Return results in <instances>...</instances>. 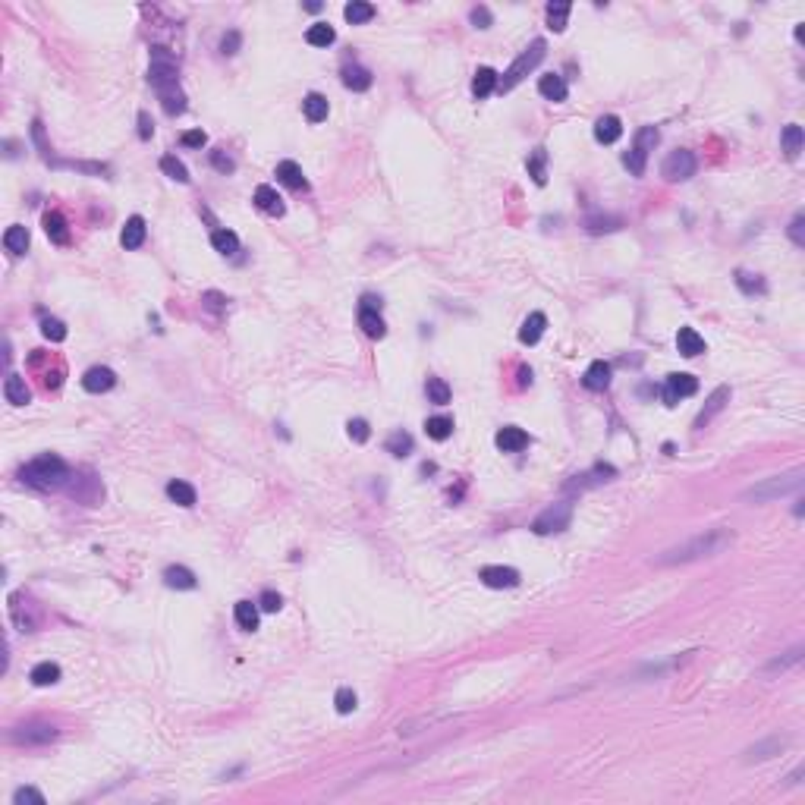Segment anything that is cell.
<instances>
[{"label": "cell", "mask_w": 805, "mask_h": 805, "mask_svg": "<svg viewBox=\"0 0 805 805\" xmlns=\"http://www.w3.org/2000/svg\"><path fill=\"white\" fill-rule=\"evenodd\" d=\"M277 180L289 189H308V180L302 177V167L296 161H280L277 164Z\"/></svg>", "instance_id": "obj_18"}, {"label": "cell", "mask_w": 805, "mask_h": 805, "mask_svg": "<svg viewBox=\"0 0 805 805\" xmlns=\"http://www.w3.org/2000/svg\"><path fill=\"white\" fill-rule=\"evenodd\" d=\"M661 132L654 130V126H642L639 132H635V142L632 148L623 154V164L629 167V173L632 177H642L645 173V161H648V151H654V145H658Z\"/></svg>", "instance_id": "obj_4"}, {"label": "cell", "mask_w": 805, "mask_h": 805, "mask_svg": "<svg viewBox=\"0 0 805 805\" xmlns=\"http://www.w3.org/2000/svg\"><path fill=\"white\" fill-rule=\"evenodd\" d=\"M211 167L218 173H233L236 170V161L230 158V154H224V151H211Z\"/></svg>", "instance_id": "obj_47"}, {"label": "cell", "mask_w": 805, "mask_h": 805, "mask_svg": "<svg viewBox=\"0 0 805 805\" xmlns=\"http://www.w3.org/2000/svg\"><path fill=\"white\" fill-rule=\"evenodd\" d=\"M620 135H623V123H620V117H613V113L598 117V123H594V139H598L601 145H613Z\"/></svg>", "instance_id": "obj_13"}, {"label": "cell", "mask_w": 805, "mask_h": 805, "mask_svg": "<svg viewBox=\"0 0 805 805\" xmlns=\"http://www.w3.org/2000/svg\"><path fill=\"white\" fill-rule=\"evenodd\" d=\"M42 334L47 337V340H54V343L66 340V327H63V321H57V318H44V321H42Z\"/></svg>", "instance_id": "obj_46"}, {"label": "cell", "mask_w": 805, "mask_h": 805, "mask_svg": "<svg viewBox=\"0 0 805 805\" xmlns=\"http://www.w3.org/2000/svg\"><path fill=\"white\" fill-rule=\"evenodd\" d=\"M13 802H16V805H25V802H35V805H42V802H44V796L38 793V790H32V787H23V790H16V796H13Z\"/></svg>", "instance_id": "obj_49"}, {"label": "cell", "mask_w": 805, "mask_h": 805, "mask_svg": "<svg viewBox=\"0 0 805 805\" xmlns=\"http://www.w3.org/2000/svg\"><path fill=\"white\" fill-rule=\"evenodd\" d=\"M19 478H23L25 485H32V488H38V491H54V488H60V485L70 478V466H66L57 453H42V456H35L32 463L23 466Z\"/></svg>", "instance_id": "obj_2"}, {"label": "cell", "mask_w": 805, "mask_h": 805, "mask_svg": "<svg viewBox=\"0 0 805 805\" xmlns=\"http://www.w3.org/2000/svg\"><path fill=\"white\" fill-rule=\"evenodd\" d=\"M167 497H170L173 504H180V506H192L195 504V488H192V485H186V482H180V478H173V482L167 485Z\"/></svg>", "instance_id": "obj_35"}, {"label": "cell", "mask_w": 805, "mask_h": 805, "mask_svg": "<svg viewBox=\"0 0 805 805\" xmlns=\"http://www.w3.org/2000/svg\"><path fill=\"white\" fill-rule=\"evenodd\" d=\"M4 246H6V252H13V255H23L25 249H29V230L25 227H10L4 233Z\"/></svg>", "instance_id": "obj_32"}, {"label": "cell", "mask_w": 805, "mask_h": 805, "mask_svg": "<svg viewBox=\"0 0 805 805\" xmlns=\"http://www.w3.org/2000/svg\"><path fill=\"white\" fill-rule=\"evenodd\" d=\"M362 308H368V312H381V299H375V296H365V299H362Z\"/></svg>", "instance_id": "obj_59"}, {"label": "cell", "mask_w": 805, "mask_h": 805, "mask_svg": "<svg viewBox=\"0 0 805 805\" xmlns=\"http://www.w3.org/2000/svg\"><path fill=\"white\" fill-rule=\"evenodd\" d=\"M425 435H428L431 441H447L453 435V418L450 416H431L428 422H425Z\"/></svg>", "instance_id": "obj_30"}, {"label": "cell", "mask_w": 805, "mask_h": 805, "mask_svg": "<svg viewBox=\"0 0 805 805\" xmlns=\"http://www.w3.org/2000/svg\"><path fill=\"white\" fill-rule=\"evenodd\" d=\"M783 151H787V158H799V151H802V126L799 123H790L787 130H783Z\"/></svg>", "instance_id": "obj_39"}, {"label": "cell", "mask_w": 805, "mask_h": 805, "mask_svg": "<svg viewBox=\"0 0 805 805\" xmlns=\"http://www.w3.org/2000/svg\"><path fill=\"white\" fill-rule=\"evenodd\" d=\"M573 6L570 4H551L547 6V25H551L554 32H563L566 29V16H570Z\"/></svg>", "instance_id": "obj_42"}, {"label": "cell", "mask_w": 805, "mask_h": 805, "mask_svg": "<svg viewBox=\"0 0 805 805\" xmlns=\"http://www.w3.org/2000/svg\"><path fill=\"white\" fill-rule=\"evenodd\" d=\"M4 397H6V403H13V406H25L32 400V390L25 387V377H19V375H6V381H4Z\"/></svg>", "instance_id": "obj_16"}, {"label": "cell", "mask_w": 805, "mask_h": 805, "mask_svg": "<svg viewBox=\"0 0 805 805\" xmlns=\"http://www.w3.org/2000/svg\"><path fill=\"white\" fill-rule=\"evenodd\" d=\"M236 47H239V32H230V35H224V42H220V51H224V54H236Z\"/></svg>", "instance_id": "obj_56"}, {"label": "cell", "mask_w": 805, "mask_h": 805, "mask_svg": "<svg viewBox=\"0 0 805 805\" xmlns=\"http://www.w3.org/2000/svg\"><path fill=\"white\" fill-rule=\"evenodd\" d=\"M727 400H730V387H717V390H714V397H711V400H708V409L701 412L699 418H695V428H705V425L711 422V418L717 416V412L723 409V403H727Z\"/></svg>", "instance_id": "obj_29"}, {"label": "cell", "mask_w": 805, "mask_h": 805, "mask_svg": "<svg viewBox=\"0 0 805 805\" xmlns=\"http://www.w3.org/2000/svg\"><path fill=\"white\" fill-rule=\"evenodd\" d=\"M582 384H585L588 390H604L607 384H611V365L607 362H592L585 371V377H582Z\"/></svg>", "instance_id": "obj_20"}, {"label": "cell", "mask_w": 805, "mask_h": 805, "mask_svg": "<svg viewBox=\"0 0 805 805\" xmlns=\"http://www.w3.org/2000/svg\"><path fill=\"white\" fill-rule=\"evenodd\" d=\"M494 441H497V447L504 450V453H519V450L525 447V444H529V435H525L523 428H516V425H506V428L497 431V437H494Z\"/></svg>", "instance_id": "obj_12"}, {"label": "cell", "mask_w": 805, "mask_h": 805, "mask_svg": "<svg viewBox=\"0 0 805 805\" xmlns=\"http://www.w3.org/2000/svg\"><path fill=\"white\" fill-rule=\"evenodd\" d=\"M570 523H573V504L560 500V504L547 506L535 523H532V532H535V535H554V532L570 529Z\"/></svg>", "instance_id": "obj_5"}, {"label": "cell", "mask_w": 805, "mask_h": 805, "mask_svg": "<svg viewBox=\"0 0 805 805\" xmlns=\"http://www.w3.org/2000/svg\"><path fill=\"white\" fill-rule=\"evenodd\" d=\"M547 327V318L541 312H532L529 318L523 321V327H519V343H525V347H535V343L541 340V334H544Z\"/></svg>", "instance_id": "obj_14"}, {"label": "cell", "mask_w": 805, "mask_h": 805, "mask_svg": "<svg viewBox=\"0 0 805 805\" xmlns=\"http://www.w3.org/2000/svg\"><path fill=\"white\" fill-rule=\"evenodd\" d=\"M799 658H802V648H793V651H790V654H787V658H783V661H780V658H777V661H774V664H770V667H768V670H783V667L796 664V661H799Z\"/></svg>", "instance_id": "obj_54"}, {"label": "cell", "mask_w": 805, "mask_h": 805, "mask_svg": "<svg viewBox=\"0 0 805 805\" xmlns=\"http://www.w3.org/2000/svg\"><path fill=\"white\" fill-rule=\"evenodd\" d=\"M802 485V472H793V475H777V478H768L764 485H755V488L746 491V500H774V497H783L790 491H799Z\"/></svg>", "instance_id": "obj_6"}, {"label": "cell", "mask_w": 805, "mask_h": 805, "mask_svg": "<svg viewBox=\"0 0 805 805\" xmlns=\"http://www.w3.org/2000/svg\"><path fill=\"white\" fill-rule=\"evenodd\" d=\"M280 607H283V601H280V594H277V592L261 594V611H265V613H277Z\"/></svg>", "instance_id": "obj_50"}, {"label": "cell", "mask_w": 805, "mask_h": 805, "mask_svg": "<svg viewBox=\"0 0 805 805\" xmlns=\"http://www.w3.org/2000/svg\"><path fill=\"white\" fill-rule=\"evenodd\" d=\"M494 89H497V73H494L491 66H478L475 79H472V92H475V98H488Z\"/></svg>", "instance_id": "obj_26"}, {"label": "cell", "mask_w": 805, "mask_h": 805, "mask_svg": "<svg viewBox=\"0 0 805 805\" xmlns=\"http://www.w3.org/2000/svg\"><path fill=\"white\" fill-rule=\"evenodd\" d=\"M158 94H161V101H164V111L170 113V117H177V113L186 111V94L180 92V85H170V89H164V92H158Z\"/></svg>", "instance_id": "obj_37"}, {"label": "cell", "mask_w": 805, "mask_h": 805, "mask_svg": "<svg viewBox=\"0 0 805 805\" xmlns=\"http://www.w3.org/2000/svg\"><path fill=\"white\" fill-rule=\"evenodd\" d=\"M54 736H57V730L47 727V723H25V727H19L16 733H13V740L16 742H51Z\"/></svg>", "instance_id": "obj_15"}, {"label": "cell", "mask_w": 805, "mask_h": 805, "mask_svg": "<svg viewBox=\"0 0 805 805\" xmlns=\"http://www.w3.org/2000/svg\"><path fill=\"white\" fill-rule=\"evenodd\" d=\"M233 617H236V623H239V629H246V632H255V629H258V607H255L252 601H236Z\"/></svg>", "instance_id": "obj_24"}, {"label": "cell", "mask_w": 805, "mask_h": 805, "mask_svg": "<svg viewBox=\"0 0 805 805\" xmlns=\"http://www.w3.org/2000/svg\"><path fill=\"white\" fill-rule=\"evenodd\" d=\"M205 302L211 308H224V296H220V293H205Z\"/></svg>", "instance_id": "obj_58"}, {"label": "cell", "mask_w": 805, "mask_h": 805, "mask_svg": "<svg viewBox=\"0 0 805 805\" xmlns=\"http://www.w3.org/2000/svg\"><path fill=\"white\" fill-rule=\"evenodd\" d=\"M255 205H258L265 214H270V218H280L283 214V199L277 195V189H270V186L255 189Z\"/></svg>", "instance_id": "obj_17"}, {"label": "cell", "mask_w": 805, "mask_h": 805, "mask_svg": "<svg viewBox=\"0 0 805 805\" xmlns=\"http://www.w3.org/2000/svg\"><path fill=\"white\" fill-rule=\"evenodd\" d=\"M164 582H167L170 588H186V592L199 585V582H195V573L186 570V566H167V570H164Z\"/></svg>", "instance_id": "obj_28"}, {"label": "cell", "mask_w": 805, "mask_h": 805, "mask_svg": "<svg viewBox=\"0 0 805 805\" xmlns=\"http://www.w3.org/2000/svg\"><path fill=\"white\" fill-rule=\"evenodd\" d=\"M676 349H680L686 358H695V356L705 353V337H701L695 327H680V334H676Z\"/></svg>", "instance_id": "obj_11"}, {"label": "cell", "mask_w": 805, "mask_h": 805, "mask_svg": "<svg viewBox=\"0 0 805 805\" xmlns=\"http://www.w3.org/2000/svg\"><path fill=\"white\" fill-rule=\"evenodd\" d=\"M358 327L365 330V334L371 337V340H381L384 334H387V324H384V318L377 312H368V308H358Z\"/></svg>", "instance_id": "obj_23"}, {"label": "cell", "mask_w": 805, "mask_h": 805, "mask_svg": "<svg viewBox=\"0 0 805 805\" xmlns=\"http://www.w3.org/2000/svg\"><path fill=\"white\" fill-rule=\"evenodd\" d=\"M538 92L544 94L547 101H566V94H570V89H566V82L560 76H541V82H538Z\"/></svg>", "instance_id": "obj_27"}, {"label": "cell", "mask_w": 805, "mask_h": 805, "mask_svg": "<svg viewBox=\"0 0 805 805\" xmlns=\"http://www.w3.org/2000/svg\"><path fill=\"white\" fill-rule=\"evenodd\" d=\"M425 394H428V400L437 403V406H447V403H450V387H447V381H441V377H428V384H425Z\"/></svg>", "instance_id": "obj_40"}, {"label": "cell", "mask_w": 805, "mask_h": 805, "mask_svg": "<svg viewBox=\"0 0 805 805\" xmlns=\"http://www.w3.org/2000/svg\"><path fill=\"white\" fill-rule=\"evenodd\" d=\"M695 167H699V161H695L692 151H686V148H680V151H670L664 161V167H661V173H664L670 182H682L689 177H695Z\"/></svg>", "instance_id": "obj_7"}, {"label": "cell", "mask_w": 805, "mask_h": 805, "mask_svg": "<svg viewBox=\"0 0 805 805\" xmlns=\"http://www.w3.org/2000/svg\"><path fill=\"white\" fill-rule=\"evenodd\" d=\"M387 453H394V456H409V453H412V435H406V431H394V435L387 437Z\"/></svg>", "instance_id": "obj_43"}, {"label": "cell", "mask_w": 805, "mask_h": 805, "mask_svg": "<svg viewBox=\"0 0 805 805\" xmlns=\"http://www.w3.org/2000/svg\"><path fill=\"white\" fill-rule=\"evenodd\" d=\"M211 246L218 249L220 255H236L239 252V236L233 230H214L211 233Z\"/></svg>", "instance_id": "obj_34"}, {"label": "cell", "mask_w": 805, "mask_h": 805, "mask_svg": "<svg viewBox=\"0 0 805 805\" xmlns=\"http://www.w3.org/2000/svg\"><path fill=\"white\" fill-rule=\"evenodd\" d=\"M472 23H475L478 29H488V25H491V13H488V6H475V10H472Z\"/></svg>", "instance_id": "obj_55"}, {"label": "cell", "mask_w": 805, "mask_h": 805, "mask_svg": "<svg viewBox=\"0 0 805 805\" xmlns=\"http://www.w3.org/2000/svg\"><path fill=\"white\" fill-rule=\"evenodd\" d=\"M478 579H482L488 588H513V585H519V573L513 570V566H485V570L478 573Z\"/></svg>", "instance_id": "obj_9"}, {"label": "cell", "mask_w": 805, "mask_h": 805, "mask_svg": "<svg viewBox=\"0 0 805 805\" xmlns=\"http://www.w3.org/2000/svg\"><path fill=\"white\" fill-rule=\"evenodd\" d=\"M161 170H164L170 180H177V182H189L186 164H182V161H177L173 154H164V158H161Z\"/></svg>", "instance_id": "obj_41"}, {"label": "cell", "mask_w": 805, "mask_h": 805, "mask_svg": "<svg viewBox=\"0 0 805 805\" xmlns=\"http://www.w3.org/2000/svg\"><path fill=\"white\" fill-rule=\"evenodd\" d=\"M208 142V135L201 132V130H189V132H182V145L186 148H201Z\"/></svg>", "instance_id": "obj_53"}, {"label": "cell", "mask_w": 805, "mask_h": 805, "mask_svg": "<svg viewBox=\"0 0 805 805\" xmlns=\"http://www.w3.org/2000/svg\"><path fill=\"white\" fill-rule=\"evenodd\" d=\"M620 227V220H613V218H588V230L592 233H601V230H617Z\"/></svg>", "instance_id": "obj_52"}, {"label": "cell", "mask_w": 805, "mask_h": 805, "mask_svg": "<svg viewBox=\"0 0 805 805\" xmlns=\"http://www.w3.org/2000/svg\"><path fill=\"white\" fill-rule=\"evenodd\" d=\"M356 701H358V699H356L353 689H347V686L337 689L334 705H337V711H340V714H353V711H356Z\"/></svg>", "instance_id": "obj_44"}, {"label": "cell", "mask_w": 805, "mask_h": 805, "mask_svg": "<svg viewBox=\"0 0 805 805\" xmlns=\"http://www.w3.org/2000/svg\"><path fill=\"white\" fill-rule=\"evenodd\" d=\"M541 60H544V42H532V47H525V51L519 54L516 60H513V66L504 73V79H497V85H500L504 92L513 89V85H519V82H523V79L541 63Z\"/></svg>", "instance_id": "obj_3"}, {"label": "cell", "mask_w": 805, "mask_h": 805, "mask_svg": "<svg viewBox=\"0 0 805 805\" xmlns=\"http://www.w3.org/2000/svg\"><path fill=\"white\" fill-rule=\"evenodd\" d=\"M334 38H337V32L330 29L327 23H315L312 29L306 32V42L312 47H327V44H334Z\"/></svg>", "instance_id": "obj_38"}, {"label": "cell", "mask_w": 805, "mask_h": 805, "mask_svg": "<svg viewBox=\"0 0 805 805\" xmlns=\"http://www.w3.org/2000/svg\"><path fill=\"white\" fill-rule=\"evenodd\" d=\"M120 242H123V249H139L142 242H145V220H142L139 214L126 220L123 233H120Z\"/></svg>", "instance_id": "obj_22"}, {"label": "cell", "mask_w": 805, "mask_h": 805, "mask_svg": "<svg viewBox=\"0 0 805 805\" xmlns=\"http://www.w3.org/2000/svg\"><path fill=\"white\" fill-rule=\"evenodd\" d=\"M343 16H347V23L362 25V23H368V19H375V6L365 4V0H353V4H347Z\"/></svg>", "instance_id": "obj_36"}, {"label": "cell", "mask_w": 805, "mask_h": 805, "mask_svg": "<svg viewBox=\"0 0 805 805\" xmlns=\"http://www.w3.org/2000/svg\"><path fill=\"white\" fill-rule=\"evenodd\" d=\"M733 544V532L727 529H711L705 532V535H695L689 541H682V544L670 547V551H664L654 563L658 566H676V563H692V560H701V557H714V554H720L723 547Z\"/></svg>", "instance_id": "obj_1"}, {"label": "cell", "mask_w": 805, "mask_h": 805, "mask_svg": "<svg viewBox=\"0 0 805 805\" xmlns=\"http://www.w3.org/2000/svg\"><path fill=\"white\" fill-rule=\"evenodd\" d=\"M302 113H306L308 123H321V120H327V98L324 94H306V101H302Z\"/></svg>", "instance_id": "obj_21"}, {"label": "cell", "mask_w": 805, "mask_h": 805, "mask_svg": "<svg viewBox=\"0 0 805 805\" xmlns=\"http://www.w3.org/2000/svg\"><path fill=\"white\" fill-rule=\"evenodd\" d=\"M802 227H805V218H802V214H796L793 224H790V239H793L796 246H805V233H802Z\"/></svg>", "instance_id": "obj_51"}, {"label": "cell", "mask_w": 805, "mask_h": 805, "mask_svg": "<svg viewBox=\"0 0 805 805\" xmlns=\"http://www.w3.org/2000/svg\"><path fill=\"white\" fill-rule=\"evenodd\" d=\"M29 680L35 682V686H54V682L60 680V667L54 664V661H42V664L32 667Z\"/></svg>", "instance_id": "obj_31"}, {"label": "cell", "mask_w": 805, "mask_h": 805, "mask_svg": "<svg viewBox=\"0 0 805 805\" xmlns=\"http://www.w3.org/2000/svg\"><path fill=\"white\" fill-rule=\"evenodd\" d=\"M736 283H740V289H742V293H749V296L764 293V280L759 274H746V270H740V274H736Z\"/></svg>", "instance_id": "obj_45"}, {"label": "cell", "mask_w": 805, "mask_h": 805, "mask_svg": "<svg viewBox=\"0 0 805 805\" xmlns=\"http://www.w3.org/2000/svg\"><path fill=\"white\" fill-rule=\"evenodd\" d=\"M347 428H349V437H353V441H358V444L368 441V422H365V418H353Z\"/></svg>", "instance_id": "obj_48"}, {"label": "cell", "mask_w": 805, "mask_h": 805, "mask_svg": "<svg viewBox=\"0 0 805 805\" xmlns=\"http://www.w3.org/2000/svg\"><path fill=\"white\" fill-rule=\"evenodd\" d=\"M343 85L353 92H365L371 89V73L365 70V66H343Z\"/></svg>", "instance_id": "obj_25"}, {"label": "cell", "mask_w": 805, "mask_h": 805, "mask_svg": "<svg viewBox=\"0 0 805 805\" xmlns=\"http://www.w3.org/2000/svg\"><path fill=\"white\" fill-rule=\"evenodd\" d=\"M525 167H529V177L538 182V186H544L547 182V151L544 148H535V151L529 154V161H525Z\"/></svg>", "instance_id": "obj_33"}, {"label": "cell", "mask_w": 805, "mask_h": 805, "mask_svg": "<svg viewBox=\"0 0 805 805\" xmlns=\"http://www.w3.org/2000/svg\"><path fill=\"white\" fill-rule=\"evenodd\" d=\"M695 390H699V381H695L692 375H670L664 381V390H661V394H664L667 406H676L682 397H692Z\"/></svg>", "instance_id": "obj_8"}, {"label": "cell", "mask_w": 805, "mask_h": 805, "mask_svg": "<svg viewBox=\"0 0 805 805\" xmlns=\"http://www.w3.org/2000/svg\"><path fill=\"white\" fill-rule=\"evenodd\" d=\"M151 132H154L151 120H148V113L142 111V113H139V135H142V139H151Z\"/></svg>", "instance_id": "obj_57"}, {"label": "cell", "mask_w": 805, "mask_h": 805, "mask_svg": "<svg viewBox=\"0 0 805 805\" xmlns=\"http://www.w3.org/2000/svg\"><path fill=\"white\" fill-rule=\"evenodd\" d=\"M113 384H117V375H113L111 368H104V365H94V368H89L82 375V387L89 390V394H104V390H111Z\"/></svg>", "instance_id": "obj_10"}, {"label": "cell", "mask_w": 805, "mask_h": 805, "mask_svg": "<svg viewBox=\"0 0 805 805\" xmlns=\"http://www.w3.org/2000/svg\"><path fill=\"white\" fill-rule=\"evenodd\" d=\"M42 224H44V233L51 236V242H57V246H66V242H70V230H66V220H63V214H57V211H47Z\"/></svg>", "instance_id": "obj_19"}]
</instances>
